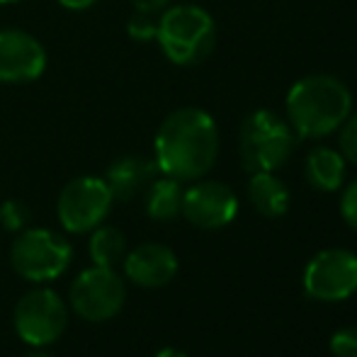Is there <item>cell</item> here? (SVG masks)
<instances>
[{"instance_id": "obj_1", "label": "cell", "mask_w": 357, "mask_h": 357, "mask_svg": "<svg viewBox=\"0 0 357 357\" xmlns=\"http://www.w3.org/2000/svg\"><path fill=\"white\" fill-rule=\"evenodd\" d=\"M219 155V129L209 112L180 107L163 119L155 132L153 160L160 175L195 183L214 168Z\"/></svg>"}, {"instance_id": "obj_2", "label": "cell", "mask_w": 357, "mask_h": 357, "mask_svg": "<svg viewBox=\"0 0 357 357\" xmlns=\"http://www.w3.org/2000/svg\"><path fill=\"white\" fill-rule=\"evenodd\" d=\"M353 98L335 75L316 73L296 80L287 93V119L299 139H321L350 117Z\"/></svg>"}, {"instance_id": "obj_3", "label": "cell", "mask_w": 357, "mask_h": 357, "mask_svg": "<svg viewBox=\"0 0 357 357\" xmlns=\"http://www.w3.org/2000/svg\"><path fill=\"white\" fill-rule=\"evenodd\" d=\"M155 42L175 66H195L216 44L214 17L199 5H170L158 15Z\"/></svg>"}, {"instance_id": "obj_4", "label": "cell", "mask_w": 357, "mask_h": 357, "mask_svg": "<svg viewBox=\"0 0 357 357\" xmlns=\"http://www.w3.org/2000/svg\"><path fill=\"white\" fill-rule=\"evenodd\" d=\"M296 134L273 109H255L241 124L238 153L250 173H275L294 153Z\"/></svg>"}, {"instance_id": "obj_5", "label": "cell", "mask_w": 357, "mask_h": 357, "mask_svg": "<svg viewBox=\"0 0 357 357\" xmlns=\"http://www.w3.org/2000/svg\"><path fill=\"white\" fill-rule=\"evenodd\" d=\"M73 260V248L52 229H24L10 248L13 270L27 282H52L61 278Z\"/></svg>"}, {"instance_id": "obj_6", "label": "cell", "mask_w": 357, "mask_h": 357, "mask_svg": "<svg viewBox=\"0 0 357 357\" xmlns=\"http://www.w3.org/2000/svg\"><path fill=\"white\" fill-rule=\"evenodd\" d=\"M15 333L32 348H44L61 338L68 324V306L49 287H37L20 296L13 314Z\"/></svg>"}, {"instance_id": "obj_7", "label": "cell", "mask_w": 357, "mask_h": 357, "mask_svg": "<svg viewBox=\"0 0 357 357\" xmlns=\"http://www.w3.org/2000/svg\"><path fill=\"white\" fill-rule=\"evenodd\" d=\"M68 299H71V309L80 319L100 324V321L114 319L122 311L127 301V284L114 268L93 265L73 280Z\"/></svg>"}, {"instance_id": "obj_8", "label": "cell", "mask_w": 357, "mask_h": 357, "mask_svg": "<svg viewBox=\"0 0 357 357\" xmlns=\"http://www.w3.org/2000/svg\"><path fill=\"white\" fill-rule=\"evenodd\" d=\"M114 197L105 178L83 175L75 178L61 190L56 202L59 221L71 234H88L107 219Z\"/></svg>"}, {"instance_id": "obj_9", "label": "cell", "mask_w": 357, "mask_h": 357, "mask_svg": "<svg viewBox=\"0 0 357 357\" xmlns=\"http://www.w3.org/2000/svg\"><path fill=\"white\" fill-rule=\"evenodd\" d=\"M304 289L311 299L343 301L357 291V255L345 248L316 253L304 270Z\"/></svg>"}, {"instance_id": "obj_10", "label": "cell", "mask_w": 357, "mask_h": 357, "mask_svg": "<svg viewBox=\"0 0 357 357\" xmlns=\"http://www.w3.org/2000/svg\"><path fill=\"white\" fill-rule=\"evenodd\" d=\"M238 214V197L219 180H195L183 192V216L197 229L216 231L229 226Z\"/></svg>"}, {"instance_id": "obj_11", "label": "cell", "mask_w": 357, "mask_h": 357, "mask_svg": "<svg viewBox=\"0 0 357 357\" xmlns=\"http://www.w3.org/2000/svg\"><path fill=\"white\" fill-rule=\"evenodd\" d=\"M47 49L24 29H0V83L20 85L42 78Z\"/></svg>"}, {"instance_id": "obj_12", "label": "cell", "mask_w": 357, "mask_h": 357, "mask_svg": "<svg viewBox=\"0 0 357 357\" xmlns=\"http://www.w3.org/2000/svg\"><path fill=\"white\" fill-rule=\"evenodd\" d=\"M124 275L144 289L165 287L178 275V255L163 243H142L124 255Z\"/></svg>"}, {"instance_id": "obj_13", "label": "cell", "mask_w": 357, "mask_h": 357, "mask_svg": "<svg viewBox=\"0 0 357 357\" xmlns=\"http://www.w3.org/2000/svg\"><path fill=\"white\" fill-rule=\"evenodd\" d=\"M155 175H158L155 160L144 158V155H124V158H117L107 168L105 183H107L114 199L129 202L139 192H146V188L153 183Z\"/></svg>"}, {"instance_id": "obj_14", "label": "cell", "mask_w": 357, "mask_h": 357, "mask_svg": "<svg viewBox=\"0 0 357 357\" xmlns=\"http://www.w3.org/2000/svg\"><path fill=\"white\" fill-rule=\"evenodd\" d=\"M304 173L314 190H319V192H335V190L343 188L345 158L340 151L328 149V146H319V149L309 151V155H306Z\"/></svg>"}, {"instance_id": "obj_15", "label": "cell", "mask_w": 357, "mask_h": 357, "mask_svg": "<svg viewBox=\"0 0 357 357\" xmlns=\"http://www.w3.org/2000/svg\"><path fill=\"white\" fill-rule=\"evenodd\" d=\"M248 199L258 214L278 219L289 209V190L275 173H253L248 183Z\"/></svg>"}, {"instance_id": "obj_16", "label": "cell", "mask_w": 357, "mask_h": 357, "mask_svg": "<svg viewBox=\"0 0 357 357\" xmlns=\"http://www.w3.org/2000/svg\"><path fill=\"white\" fill-rule=\"evenodd\" d=\"M183 185L175 178H153L146 188V214L153 221H173L183 214Z\"/></svg>"}, {"instance_id": "obj_17", "label": "cell", "mask_w": 357, "mask_h": 357, "mask_svg": "<svg viewBox=\"0 0 357 357\" xmlns=\"http://www.w3.org/2000/svg\"><path fill=\"white\" fill-rule=\"evenodd\" d=\"M90 260L93 265H100V268H114L124 260L127 255V238L119 229L114 226H102L93 229V236H90Z\"/></svg>"}, {"instance_id": "obj_18", "label": "cell", "mask_w": 357, "mask_h": 357, "mask_svg": "<svg viewBox=\"0 0 357 357\" xmlns=\"http://www.w3.org/2000/svg\"><path fill=\"white\" fill-rule=\"evenodd\" d=\"M29 219H32L29 207L24 202H20V199H5L0 204V224L8 231H13V234H20V231L27 229Z\"/></svg>"}, {"instance_id": "obj_19", "label": "cell", "mask_w": 357, "mask_h": 357, "mask_svg": "<svg viewBox=\"0 0 357 357\" xmlns=\"http://www.w3.org/2000/svg\"><path fill=\"white\" fill-rule=\"evenodd\" d=\"M127 29H129V37H132L134 42H153L155 34H158V20H155V15L134 13L127 24Z\"/></svg>"}, {"instance_id": "obj_20", "label": "cell", "mask_w": 357, "mask_h": 357, "mask_svg": "<svg viewBox=\"0 0 357 357\" xmlns=\"http://www.w3.org/2000/svg\"><path fill=\"white\" fill-rule=\"evenodd\" d=\"M338 144H340V153H343V158L350 160L353 165H357V112L340 124Z\"/></svg>"}, {"instance_id": "obj_21", "label": "cell", "mask_w": 357, "mask_h": 357, "mask_svg": "<svg viewBox=\"0 0 357 357\" xmlns=\"http://www.w3.org/2000/svg\"><path fill=\"white\" fill-rule=\"evenodd\" d=\"M331 353L335 357H357V326L335 331L331 338Z\"/></svg>"}, {"instance_id": "obj_22", "label": "cell", "mask_w": 357, "mask_h": 357, "mask_svg": "<svg viewBox=\"0 0 357 357\" xmlns=\"http://www.w3.org/2000/svg\"><path fill=\"white\" fill-rule=\"evenodd\" d=\"M340 214L348 221L350 229L357 231V180H353V183L345 188L343 197H340Z\"/></svg>"}, {"instance_id": "obj_23", "label": "cell", "mask_w": 357, "mask_h": 357, "mask_svg": "<svg viewBox=\"0 0 357 357\" xmlns=\"http://www.w3.org/2000/svg\"><path fill=\"white\" fill-rule=\"evenodd\" d=\"M137 13H144V15H155L158 17L165 8H170L173 0H132Z\"/></svg>"}, {"instance_id": "obj_24", "label": "cell", "mask_w": 357, "mask_h": 357, "mask_svg": "<svg viewBox=\"0 0 357 357\" xmlns=\"http://www.w3.org/2000/svg\"><path fill=\"white\" fill-rule=\"evenodd\" d=\"M61 8L73 10V13H83V10H90L98 0H56Z\"/></svg>"}, {"instance_id": "obj_25", "label": "cell", "mask_w": 357, "mask_h": 357, "mask_svg": "<svg viewBox=\"0 0 357 357\" xmlns=\"http://www.w3.org/2000/svg\"><path fill=\"white\" fill-rule=\"evenodd\" d=\"M153 357H188L183 353V350H178V348H163V350H158Z\"/></svg>"}, {"instance_id": "obj_26", "label": "cell", "mask_w": 357, "mask_h": 357, "mask_svg": "<svg viewBox=\"0 0 357 357\" xmlns=\"http://www.w3.org/2000/svg\"><path fill=\"white\" fill-rule=\"evenodd\" d=\"M24 357H52L49 353H44V350H34V353H27Z\"/></svg>"}, {"instance_id": "obj_27", "label": "cell", "mask_w": 357, "mask_h": 357, "mask_svg": "<svg viewBox=\"0 0 357 357\" xmlns=\"http://www.w3.org/2000/svg\"><path fill=\"white\" fill-rule=\"evenodd\" d=\"M13 3H20V0H0V5H13Z\"/></svg>"}]
</instances>
